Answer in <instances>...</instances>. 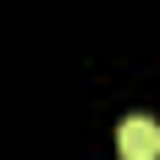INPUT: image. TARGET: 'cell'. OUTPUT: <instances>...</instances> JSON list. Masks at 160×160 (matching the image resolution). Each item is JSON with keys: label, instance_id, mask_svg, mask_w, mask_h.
Here are the masks:
<instances>
[{"label": "cell", "instance_id": "1", "mask_svg": "<svg viewBox=\"0 0 160 160\" xmlns=\"http://www.w3.org/2000/svg\"><path fill=\"white\" fill-rule=\"evenodd\" d=\"M116 149H122V160H160V127L149 116H127L116 132Z\"/></svg>", "mask_w": 160, "mask_h": 160}]
</instances>
